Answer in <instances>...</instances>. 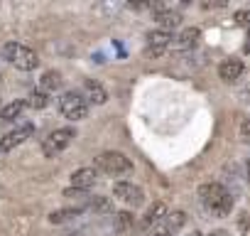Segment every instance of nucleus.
Returning <instances> with one entry per match:
<instances>
[{
    "mask_svg": "<svg viewBox=\"0 0 250 236\" xmlns=\"http://www.w3.org/2000/svg\"><path fill=\"white\" fill-rule=\"evenodd\" d=\"M199 202L213 216H228L233 209V194L223 182H206L199 187Z\"/></svg>",
    "mask_w": 250,
    "mask_h": 236,
    "instance_id": "nucleus-1",
    "label": "nucleus"
},
{
    "mask_svg": "<svg viewBox=\"0 0 250 236\" xmlns=\"http://www.w3.org/2000/svg\"><path fill=\"white\" fill-rule=\"evenodd\" d=\"M3 59L20 71H35L40 67V54L22 42H5L3 45Z\"/></svg>",
    "mask_w": 250,
    "mask_h": 236,
    "instance_id": "nucleus-2",
    "label": "nucleus"
},
{
    "mask_svg": "<svg viewBox=\"0 0 250 236\" xmlns=\"http://www.w3.org/2000/svg\"><path fill=\"white\" fill-rule=\"evenodd\" d=\"M96 170H101L108 177H125L133 172V160L118 150H105L96 158Z\"/></svg>",
    "mask_w": 250,
    "mask_h": 236,
    "instance_id": "nucleus-3",
    "label": "nucleus"
},
{
    "mask_svg": "<svg viewBox=\"0 0 250 236\" xmlns=\"http://www.w3.org/2000/svg\"><path fill=\"white\" fill-rule=\"evenodd\" d=\"M59 111L69 121H83L88 118V101L79 91H64L59 96Z\"/></svg>",
    "mask_w": 250,
    "mask_h": 236,
    "instance_id": "nucleus-4",
    "label": "nucleus"
},
{
    "mask_svg": "<svg viewBox=\"0 0 250 236\" xmlns=\"http://www.w3.org/2000/svg\"><path fill=\"white\" fill-rule=\"evenodd\" d=\"M74 138H76V131H74V128H57V131H52V133L44 138L42 153H44L47 158H54V155L64 153V150L71 145Z\"/></svg>",
    "mask_w": 250,
    "mask_h": 236,
    "instance_id": "nucleus-5",
    "label": "nucleus"
},
{
    "mask_svg": "<svg viewBox=\"0 0 250 236\" xmlns=\"http://www.w3.org/2000/svg\"><path fill=\"white\" fill-rule=\"evenodd\" d=\"M113 197L120 199L123 204L133 207V209H135V207H143V202H145L143 187H138V185H133V182H128V180H120V182L113 185Z\"/></svg>",
    "mask_w": 250,
    "mask_h": 236,
    "instance_id": "nucleus-6",
    "label": "nucleus"
},
{
    "mask_svg": "<svg viewBox=\"0 0 250 236\" xmlns=\"http://www.w3.org/2000/svg\"><path fill=\"white\" fill-rule=\"evenodd\" d=\"M35 136V126L32 123H22V126H18L15 131H10V133H5L3 138H0V153H10V150H15L18 145H22L25 141H30Z\"/></svg>",
    "mask_w": 250,
    "mask_h": 236,
    "instance_id": "nucleus-7",
    "label": "nucleus"
},
{
    "mask_svg": "<svg viewBox=\"0 0 250 236\" xmlns=\"http://www.w3.org/2000/svg\"><path fill=\"white\" fill-rule=\"evenodd\" d=\"M172 40H174L172 32L150 30V32H147V54H150V57H160L162 52H167V49L172 47Z\"/></svg>",
    "mask_w": 250,
    "mask_h": 236,
    "instance_id": "nucleus-8",
    "label": "nucleus"
},
{
    "mask_svg": "<svg viewBox=\"0 0 250 236\" xmlns=\"http://www.w3.org/2000/svg\"><path fill=\"white\" fill-rule=\"evenodd\" d=\"M98 182V170L96 167H79L71 172V187L74 189H91Z\"/></svg>",
    "mask_w": 250,
    "mask_h": 236,
    "instance_id": "nucleus-9",
    "label": "nucleus"
},
{
    "mask_svg": "<svg viewBox=\"0 0 250 236\" xmlns=\"http://www.w3.org/2000/svg\"><path fill=\"white\" fill-rule=\"evenodd\" d=\"M83 98H86L88 103H93V106H103V103L108 101V91H105V86H103L101 81L86 79V81H83Z\"/></svg>",
    "mask_w": 250,
    "mask_h": 236,
    "instance_id": "nucleus-10",
    "label": "nucleus"
},
{
    "mask_svg": "<svg viewBox=\"0 0 250 236\" xmlns=\"http://www.w3.org/2000/svg\"><path fill=\"white\" fill-rule=\"evenodd\" d=\"M199 40H201L199 27H184V30L172 40V47L179 49V52H187V49H194V47L199 45Z\"/></svg>",
    "mask_w": 250,
    "mask_h": 236,
    "instance_id": "nucleus-11",
    "label": "nucleus"
},
{
    "mask_svg": "<svg viewBox=\"0 0 250 236\" xmlns=\"http://www.w3.org/2000/svg\"><path fill=\"white\" fill-rule=\"evenodd\" d=\"M152 20L157 23V30H165V32H172L174 27L182 25V15L177 10H169V8H162L152 15Z\"/></svg>",
    "mask_w": 250,
    "mask_h": 236,
    "instance_id": "nucleus-12",
    "label": "nucleus"
},
{
    "mask_svg": "<svg viewBox=\"0 0 250 236\" xmlns=\"http://www.w3.org/2000/svg\"><path fill=\"white\" fill-rule=\"evenodd\" d=\"M243 71H245V62H243V59H226V62H221V67H218V76H221L223 81H228V84L238 81V79L243 76Z\"/></svg>",
    "mask_w": 250,
    "mask_h": 236,
    "instance_id": "nucleus-13",
    "label": "nucleus"
},
{
    "mask_svg": "<svg viewBox=\"0 0 250 236\" xmlns=\"http://www.w3.org/2000/svg\"><path fill=\"white\" fill-rule=\"evenodd\" d=\"M167 214H169L167 204H165V202H155V204L145 212V216H143V221H140V224H143L145 229H150V226L155 229L157 224H162V221H165V216H167Z\"/></svg>",
    "mask_w": 250,
    "mask_h": 236,
    "instance_id": "nucleus-14",
    "label": "nucleus"
},
{
    "mask_svg": "<svg viewBox=\"0 0 250 236\" xmlns=\"http://www.w3.org/2000/svg\"><path fill=\"white\" fill-rule=\"evenodd\" d=\"M62 84H64V79H62V74H59L57 69H49V71H44V74L40 76V86H42L44 94H49V91H59Z\"/></svg>",
    "mask_w": 250,
    "mask_h": 236,
    "instance_id": "nucleus-15",
    "label": "nucleus"
},
{
    "mask_svg": "<svg viewBox=\"0 0 250 236\" xmlns=\"http://www.w3.org/2000/svg\"><path fill=\"white\" fill-rule=\"evenodd\" d=\"M22 111H25V101H13V103L0 108V121H5V123L18 121V118L22 116Z\"/></svg>",
    "mask_w": 250,
    "mask_h": 236,
    "instance_id": "nucleus-16",
    "label": "nucleus"
},
{
    "mask_svg": "<svg viewBox=\"0 0 250 236\" xmlns=\"http://www.w3.org/2000/svg\"><path fill=\"white\" fill-rule=\"evenodd\" d=\"M81 214H83V209H79V207L54 209V212L49 214V221H52V224H64V221H71V219H76V216H81Z\"/></svg>",
    "mask_w": 250,
    "mask_h": 236,
    "instance_id": "nucleus-17",
    "label": "nucleus"
},
{
    "mask_svg": "<svg viewBox=\"0 0 250 236\" xmlns=\"http://www.w3.org/2000/svg\"><path fill=\"white\" fill-rule=\"evenodd\" d=\"M86 207L91 209V212H98V214H113V199L110 197H88V202H86Z\"/></svg>",
    "mask_w": 250,
    "mask_h": 236,
    "instance_id": "nucleus-18",
    "label": "nucleus"
},
{
    "mask_svg": "<svg viewBox=\"0 0 250 236\" xmlns=\"http://www.w3.org/2000/svg\"><path fill=\"white\" fill-rule=\"evenodd\" d=\"M25 106H30V108H47L49 106V94H44V91H32L30 96H27V101H25Z\"/></svg>",
    "mask_w": 250,
    "mask_h": 236,
    "instance_id": "nucleus-19",
    "label": "nucleus"
},
{
    "mask_svg": "<svg viewBox=\"0 0 250 236\" xmlns=\"http://www.w3.org/2000/svg\"><path fill=\"white\" fill-rule=\"evenodd\" d=\"M133 224H135V219H133L130 212H118L115 214V231H128Z\"/></svg>",
    "mask_w": 250,
    "mask_h": 236,
    "instance_id": "nucleus-20",
    "label": "nucleus"
},
{
    "mask_svg": "<svg viewBox=\"0 0 250 236\" xmlns=\"http://www.w3.org/2000/svg\"><path fill=\"white\" fill-rule=\"evenodd\" d=\"M165 221H167L174 231H182V226L187 224V214H184V212H169V214L165 216Z\"/></svg>",
    "mask_w": 250,
    "mask_h": 236,
    "instance_id": "nucleus-21",
    "label": "nucleus"
},
{
    "mask_svg": "<svg viewBox=\"0 0 250 236\" xmlns=\"http://www.w3.org/2000/svg\"><path fill=\"white\" fill-rule=\"evenodd\" d=\"M174 234H177V231H174L167 221H162V224H157V226H155L147 236H174Z\"/></svg>",
    "mask_w": 250,
    "mask_h": 236,
    "instance_id": "nucleus-22",
    "label": "nucleus"
},
{
    "mask_svg": "<svg viewBox=\"0 0 250 236\" xmlns=\"http://www.w3.org/2000/svg\"><path fill=\"white\" fill-rule=\"evenodd\" d=\"M233 20H235V25H240V27L250 30V10H238Z\"/></svg>",
    "mask_w": 250,
    "mask_h": 236,
    "instance_id": "nucleus-23",
    "label": "nucleus"
},
{
    "mask_svg": "<svg viewBox=\"0 0 250 236\" xmlns=\"http://www.w3.org/2000/svg\"><path fill=\"white\" fill-rule=\"evenodd\" d=\"M243 141H245V143L250 141V118H248V121H245V126H243Z\"/></svg>",
    "mask_w": 250,
    "mask_h": 236,
    "instance_id": "nucleus-24",
    "label": "nucleus"
},
{
    "mask_svg": "<svg viewBox=\"0 0 250 236\" xmlns=\"http://www.w3.org/2000/svg\"><path fill=\"white\" fill-rule=\"evenodd\" d=\"M243 101H245V103H250V84L243 89Z\"/></svg>",
    "mask_w": 250,
    "mask_h": 236,
    "instance_id": "nucleus-25",
    "label": "nucleus"
},
{
    "mask_svg": "<svg viewBox=\"0 0 250 236\" xmlns=\"http://www.w3.org/2000/svg\"><path fill=\"white\" fill-rule=\"evenodd\" d=\"M245 52H250V30H248V42H245Z\"/></svg>",
    "mask_w": 250,
    "mask_h": 236,
    "instance_id": "nucleus-26",
    "label": "nucleus"
},
{
    "mask_svg": "<svg viewBox=\"0 0 250 236\" xmlns=\"http://www.w3.org/2000/svg\"><path fill=\"white\" fill-rule=\"evenodd\" d=\"M189 236H204V234H199V231H194V234H189Z\"/></svg>",
    "mask_w": 250,
    "mask_h": 236,
    "instance_id": "nucleus-27",
    "label": "nucleus"
},
{
    "mask_svg": "<svg viewBox=\"0 0 250 236\" xmlns=\"http://www.w3.org/2000/svg\"><path fill=\"white\" fill-rule=\"evenodd\" d=\"M248 175H250V163H248Z\"/></svg>",
    "mask_w": 250,
    "mask_h": 236,
    "instance_id": "nucleus-28",
    "label": "nucleus"
}]
</instances>
